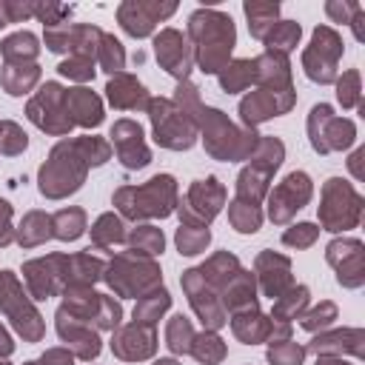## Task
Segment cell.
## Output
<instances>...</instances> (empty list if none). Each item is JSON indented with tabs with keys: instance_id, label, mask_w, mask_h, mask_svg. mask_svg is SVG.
<instances>
[{
	"instance_id": "obj_1",
	"label": "cell",
	"mask_w": 365,
	"mask_h": 365,
	"mask_svg": "<svg viewBox=\"0 0 365 365\" xmlns=\"http://www.w3.org/2000/svg\"><path fill=\"white\" fill-rule=\"evenodd\" d=\"M188 31L191 37L200 43L197 48V60L202 66L205 74H217L220 68H225L231 46H234V26L231 17L220 14V11H194L188 20Z\"/></svg>"
},
{
	"instance_id": "obj_2",
	"label": "cell",
	"mask_w": 365,
	"mask_h": 365,
	"mask_svg": "<svg viewBox=\"0 0 365 365\" xmlns=\"http://www.w3.org/2000/svg\"><path fill=\"white\" fill-rule=\"evenodd\" d=\"M174 177L160 174L148 180L143 188H123L114 194V202L123 208L125 217H165L174 205Z\"/></svg>"
},
{
	"instance_id": "obj_3",
	"label": "cell",
	"mask_w": 365,
	"mask_h": 365,
	"mask_svg": "<svg viewBox=\"0 0 365 365\" xmlns=\"http://www.w3.org/2000/svg\"><path fill=\"white\" fill-rule=\"evenodd\" d=\"M359 194L345 180H328L325 185V205L319 208V217L328 231H345L359 222Z\"/></svg>"
},
{
	"instance_id": "obj_4",
	"label": "cell",
	"mask_w": 365,
	"mask_h": 365,
	"mask_svg": "<svg viewBox=\"0 0 365 365\" xmlns=\"http://www.w3.org/2000/svg\"><path fill=\"white\" fill-rule=\"evenodd\" d=\"M342 54V43L336 37L334 29L328 26H319L314 31V43L311 48L305 51L302 63H305V74L317 83H331L336 77V60Z\"/></svg>"
},
{
	"instance_id": "obj_5",
	"label": "cell",
	"mask_w": 365,
	"mask_h": 365,
	"mask_svg": "<svg viewBox=\"0 0 365 365\" xmlns=\"http://www.w3.org/2000/svg\"><path fill=\"white\" fill-rule=\"evenodd\" d=\"M182 114L174 111L168 100H151V120H154V134H157L160 145H165V148H188L194 143V123L182 120Z\"/></svg>"
},
{
	"instance_id": "obj_6",
	"label": "cell",
	"mask_w": 365,
	"mask_h": 365,
	"mask_svg": "<svg viewBox=\"0 0 365 365\" xmlns=\"http://www.w3.org/2000/svg\"><path fill=\"white\" fill-rule=\"evenodd\" d=\"M308 197H311V180H308V174H305V171L288 174V177L271 191V208H268L271 220H274V222H285L297 208H302V205L308 202Z\"/></svg>"
},
{
	"instance_id": "obj_7",
	"label": "cell",
	"mask_w": 365,
	"mask_h": 365,
	"mask_svg": "<svg viewBox=\"0 0 365 365\" xmlns=\"http://www.w3.org/2000/svg\"><path fill=\"white\" fill-rule=\"evenodd\" d=\"M328 262L336 268V279L348 288L362 285L365 265H362V242L359 240H336L328 245Z\"/></svg>"
},
{
	"instance_id": "obj_8",
	"label": "cell",
	"mask_w": 365,
	"mask_h": 365,
	"mask_svg": "<svg viewBox=\"0 0 365 365\" xmlns=\"http://www.w3.org/2000/svg\"><path fill=\"white\" fill-rule=\"evenodd\" d=\"M154 48H157V60L163 63V68L180 80L188 77L191 71V51L182 40V34H177L174 29H165L163 34H157L154 40Z\"/></svg>"
},
{
	"instance_id": "obj_9",
	"label": "cell",
	"mask_w": 365,
	"mask_h": 365,
	"mask_svg": "<svg viewBox=\"0 0 365 365\" xmlns=\"http://www.w3.org/2000/svg\"><path fill=\"white\" fill-rule=\"evenodd\" d=\"M114 137V145H117V154L120 160L125 163V168H143L148 163V148L143 145V131L137 123H128V120H120L111 131Z\"/></svg>"
},
{
	"instance_id": "obj_10",
	"label": "cell",
	"mask_w": 365,
	"mask_h": 365,
	"mask_svg": "<svg viewBox=\"0 0 365 365\" xmlns=\"http://www.w3.org/2000/svg\"><path fill=\"white\" fill-rule=\"evenodd\" d=\"M174 11V3H168V6H143V3H125V6H120V23H123V29L128 31V34H134V37H143V34H148L151 29H154V23H157V17H168Z\"/></svg>"
},
{
	"instance_id": "obj_11",
	"label": "cell",
	"mask_w": 365,
	"mask_h": 365,
	"mask_svg": "<svg viewBox=\"0 0 365 365\" xmlns=\"http://www.w3.org/2000/svg\"><path fill=\"white\" fill-rule=\"evenodd\" d=\"M257 271L262 277V291L268 297H282V288L291 285V262L277 254H259L257 257Z\"/></svg>"
},
{
	"instance_id": "obj_12",
	"label": "cell",
	"mask_w": 365,
	"mask_h": 365,
	"mask_svg": "<svg viewBox=\"0 0 365 365\" xmlns=\"http://www.w3.org/2000/svg\"><path fill=\"white\" fill-rule=\"evenodd\" d=\"M308 351L314 354H354V356H362V331L359 328H345V331H336V334H322L317 336Z\"/></svg>"
},
{
	"instance_id": "obj_13",
	"label": "cell",
	"mask_w": 365,
	"mask_h": 365,
	"mask_svg": "<svg viewBox=\"0 0 365 365\" xmlns=\"http://www.w3.org/2000/svg\"><path fill=\"white\" fill-rule=\"evenodd\" d=\"M108 100L120 108H137L145 103V88L134 80V77H117L108 83Z\"/></svg>"
},
{
	"instance_id": "obj_14",
	"label": "cell",
	"mask_w": 365,
	"mask_h": 365,
	"mask_svg": "<svg viewBox=\"0 0 365 365\" xmlns=\"http://www.w3.org/2000/svg\"><path fill=\"white\" fill-rule=\"evenodd\" d=\"M66 103L71 106V111L77 114V123L83 125H97L103 120V108H100V100L88 91V88H74L66 94Z\"/></svg>"
},
{
	"instance_id": "obj_15",
	"label": "cell",
	"mask_w": 365,
	"mask_h": 365,
	"mask_svg": "<svg viewBox=\"0 0 365 365\" xmlns=\"http://www.w3.org/2000/svg\"><path fill=\"white\" fill-rule=\"evenodd\" d=\"M245 14H248V29L254 37L265 40L268 31L277 26V14L279 6L277 3H245Z\"/></svg>"
},
{
	"instance_id": "obj_16",
	"label": "cell",
	"mask_w": 365,
	"mask_h": 365,
	"mask_svg": "<svg viewBox=\"0 0 365 365\" xmlns=\"http://www.w3.org/2000/svg\"><path fill=\"white\" fill-rule=\"evenodd\" d=\"M305 305H308V288H305V285L291 288L285 297H277V302H274V322H288V319H294Z\"/></svg>"
},
{
	"instance_id": "obj_17",
	"label": "cell",
	"mask_w": 365,
	"mask_h": 365,
	"mask_svg": "<svg viewBox=\"0 0 365 365\" xmlns=\"http://www.w3.org/2000/svg\"><path fill=\"white\" fill-rule=\"evenodd\" d=\"M297 40H299V23H294V20L277 23V26L271 29V34L265 37L271 54H285V51H291V48L297 46Z\"/></svg>"
},
{
	"instance_id": "obj_18",
	"label": "cell",
	"mask_w": 365,
	"mask_h": 365,
	"mask_svg": "<svg viewBox=\"0 0 365 365\" xmlns=\"http://www.w3.org/2000/svg\"><path fill=\"white\" fill-rule=\"evenodd\" d=\"M254 77H257V60H237L231 68L225 66V71L220 74V83H222V88L228 94H234L242 86H248Z\"/></svg>"
},
{
	"instance_id": "obj_19",
	"label": "cell",
	"mask_w": 365,
	"mask_h": 365,
	"mask_svg": "<svg viewBox=\"0 0 365 365\" xmlns=\"http://www.w3.org/2000/svg\"><path fill=\"white\" fill-rule=\"evenodd\" d=\"M168 291L165 288H157L154 294H148V297H143L140 299V305L134 308V319L137 322H154L165 308H168Z\"/></svg>"
},
{
	"instance_id": "obj_20",
	"label": "cell",
	"mask_w": 365,
	"mask_h": 365,
	"mask_svg": "<svg viewBox=\"0 0 365 365\" xmlns=\"http://www.w3.org/2000/svg\"><path fill=\"white\" fill-rule=\"evenodd\" d=\"M3 54H6L9 63H14V60L23 63V57H34V54H37V37L29 34V31L11 34V37L3 43Z\"/></svg>"
},
{
	"instance_id": "obj_21",
	"label": "cell",
	"mask_w": 365,
	"mask_h": 365,
	"mask_svg": "<svg viewBox=\"0 0 365 365\" xmlns=\"http://www.w3.org/2000/svg\"><path fill=\"white\" fill-rule=\"evenodd\" d=\"M208 240H211L208 228H200V225H182L177 231V248H180V254H188V257L200 254L208 245Z\"/></svg>"
},
{
	"instance_id": "obj_22",
	"label": "cell",
	"mask_w": 365,
	"mask_h": 365,
	"mask_svg": "<svg viewBox=\"0 0 365 365\" xmlns=\"http://www.w3.org/2000/svg\"><path fill=\"white\" fill-rule=\"evenodd\" d=\"M191 354H194L200 362H220L222 354H225V345H222V339L214 336V334H200V336H194V342H191Z\"/></svg>"
},
{
	"instance_id": "obj_23",
	"label": "cell",
	"mask_w": 365,
	"mask_h": 365,
	"mask_svg": "<svg viewBox=\"0 0 365 365\" xmlns=\"http://www.w3.org/2000/svg\"><path fill=\"white\" fill-rule=\"evenodd\" d=\"M302 356H305V348H299L297 342H291V339H271L268 359L274 365H299Z\"/></svg>"
},
{
	"instance_id": "obj_24",
	"label": "cell",
	"mask_w": 365,
	"mask_h": 365,
	"mask_svg": "<svg viewBox=\"0 0 365 365\" xmlns=\"http://www.w3.org/2000/svg\"><path fill=\"white\" fill-rule=\"evenodd\" d=\"M86 222V217H83V211L80 208H68V211H60L57 217H54V225H57V237L60 240H77L80 234H83V225Z\"/></svg>"
},
{
	"instance_id": "obj_25",
	"label": "cell",
	"mask_w": 365,
	"mask_h": 365,
	"mask_svg": "<svg viewBox=\"0 0 365 365\" xmlns=\"http://www.w3.org/2000/svg\"><path fill=\"white\" fill-rule=\"evenodd\" d=\"M91 237H94L97 245H114V242H123L125 231H123V222H120L117 217L106 214V217H100L97 225L91 228Z\"/></svg>"
},
{
	"instance_id": "obj_26",
	"label": "cell",
	"mask_w": 365,
	"mask_h": 365,
	"mask_svg": "<svg viewBox=\"0 0 365 365\" xmlns=\"http://www.w3.org/2000/svg\"><path fill=\"white\" fill-rule=\"evenodd\" d=\"M231 222L242 234H254L259 228V211L254 202H234L231 205Z\"/></svg>"
},
{
	"instance_id": "obj_27",
	"label": "cell",
	"mask_w": 365,
	"mask_h": 365,
	"mask_svg": "<svg viewBox=\"0 0 365 365\" xmlns=\"http://www.w3.org/2000/svg\"><path fill=\"white\" fill-rule=\"evenodd\" d=\"M191 342H194V331H191L188 319L174 317L171 325H168V348L174 354H182V351H191Z\"/></svg>"
},
{
	"instance_id": "obj_28",
	"label": "cell",
	"mask_w": 365,
	"mask_h": 365,
	"mask_svg": "<svg viewBox=\"0 0 365 365\" xmlns=\"http://www.w3.org/2000/svg\"><path fill=\"white\" fill-rule=\"evenodd\" d=\"M334 319H336V305H334V302H322L319 308H314L311 314L302 317V328H305V331H317V328L322 331V328H328Z\"/></svg>"
},
{
	"instance_id": "obj_29",
	"label": "cell",
	"mask_w": 365,
	"mask_h": 365,
	"mask_svg": "<svg viewBox=\"0 0 365 365\" xmlns=\"http://www.w3.org/2000/svg\"><path fill=\"white\" fill-rule=\"evenodd\" d=\"M60 74H66V77H74V80H91V77H94V68H91V57H88V54H77L74 60H66V63H60Z\"/></svg>"
},
{
	"instance_id": "obj_30",
	"label": "cell",
	"mask_w": 365,
	"mask_h": 365,
	"mask_svg": "<svg viewBox=\"0 0 365 365\" xmlns=\"http://www.w3.org/2000/svg\"><path fill=\"white\" fill-rule=\"evenodd\" d=\"M336 97H339L342 106H356L359 103V74L356 71L342 74V80L336 83Z\"/></svg>"
},
{
	"instance_id": "obj_31",
	"label": "cell",
	"mask_w": 365,
	"mask_h": 365,
	"mask_svg": "<svg viewBox=\"0 0 365 365\" xmlns=\"http://www.w3.org/2000/svg\"><path fill=\"white\" fill-rule=\"evenodd\" d=\"M317 225H311V222H299V225H294V228H288L285 234H282V242L285 245H297V248H305V245H311L314 240H317Z\"/></svg>"
},
{
	"instance_id": "obj_32",
	"label": "cell",
	"mask_w": 365,
	"mask_h": 365,
	"mask_svg": "<svg viewBox=\"0 0 365 365\" xmlns=\"http://www.w3.org/2000/svg\"><path fill=\"white\" fill-rule=\"evenodd\" d=\"M103 40V46H100V51H103V66H106V71H120L123 68V46L114 40V37H100Z\"/></svg>"
},
{
	"instance_id": "obj_33",
	"label": "cell",
	"mask_w": 365,
	"mask_h": 365,
	"mask_svg": "<svg viewBox=\"0 0 365 365\" xmlns=\"http://www.w3.org/2000/svg\"><path fill=\"white\" fill-rule=\"evenodd\" d=\"M134 245L140 248V251H145V254H157V251H163V234L157 231V228H137V234H134Z\"/></svg>"
},
{
	"instance_id": "obj_34",
	"label": "cell",
	"mask_w": 365,
	"mask_h": 365,
	"mask_svg": "<svg viewBox=\"0 0 365 365\" xmlns=\"http://www.w3.org/2000/svg\"><path fill=\"white\" fill-rule=\"evenodd\" d=\"M0 131H3V134H9V145L3 148L6 154H17V151H23V148H26V134H23L14 123H0Z\"/></svg>"
},
{
	"instance_id": "obj_35",
	"label": "cell",
	"mask_w": 365,
	"mask_h": 365,
	"mask_svg": "<svg viewBox=\"0 0 365 365\" xmlns=\"http://www.w3.org/2000/svg\"><path fill=\"white\" fill-rule=\"evenodd\" d=\"M356 9H359V3H342V6H339V3H328V6H325V11H328L336 23H351V17L356 14Z\"/></svg>"
},
{
	"instance_id": "obj_36",
	"label": "cell",
	"mask_w": 365,
	"mask_h": 365,
	"mask_svg": "<svg viewBox=\"0 0 365 365\" xmlns=\"http://www.w3.org/2000/svg\"><path fill=\"white\" fill-rule=\"evenodd\" d=\"M9 217H11V208H9V202L0 200V245H6L11 240V234H9Z\"/></svg>"
},
{
	"instance_id": "obj_37",
	"label": "cell",
	"mask_w": 365,
	"mask_h": 365,
	"mask_svg": "<svg viewBox=\"0 0 365 365\" xmlns=\"http://www.w3.org/2000/svg\"><path fill=\"white\" fill-rule=\"evenodd\" d=\"M0 354H11V339L3 328H0Z\"/></svg>"
},
{
	"instance_id": "obj_38",
	"label": "cell",
	"mask_w": 365,
	"mask_h": 365,
	"mask_svg": "<svg viewBox=\"0 0 365 365\" xmlns=\"http://www.w3.org/2000/svg\"><path fill=\"white\" fill-rule=\"evenodd\" d=\"M6 23H11V17H9V3H0V29H3Z\"/></svg>"
},
{
	"instance_id": "obj_39",
	"label": "cell",
	"mask_w": 365,
	"mask_h": 365,
	"mask_svg": "<svg viewBox=\"0 0 365 365\" xmlns=\"http://www.w3.org/2000/svg\"><path fill=\"white\" fill-rule=\"evenodd\" d=\"M317 365H348V362H342V359H322V362H317Z\"/></svg>"
},
{
	"instance_id": "obj_40",
	"label": "cell",
	"mask_w": 365,
	"mask_h": 365,
	"mask_svg": "<svg viewBox=\"0 0 365 365\" xmlns=\"http://www.w3.org/2000/svg\"><path fill=\"white\" fill-rule=\"evenodd\" d=\"M154 365H177L174 359H160V362H154Z\"/></svg>"
},
{
	"instance_id": "obj_41",
	"label": "cell",
	"mask_w": 365,
	"mask_h": 365,
	"mask_svg": "<svg viewBox=\"0 0 365 365\" xmlns=\"http://www.w3.org/2000/svg\"><path fill=\"white\" fill-rule=\"evenodd\" d=\"M0 365H9V362H0Z\"/></svg>"
}]
</instances>
